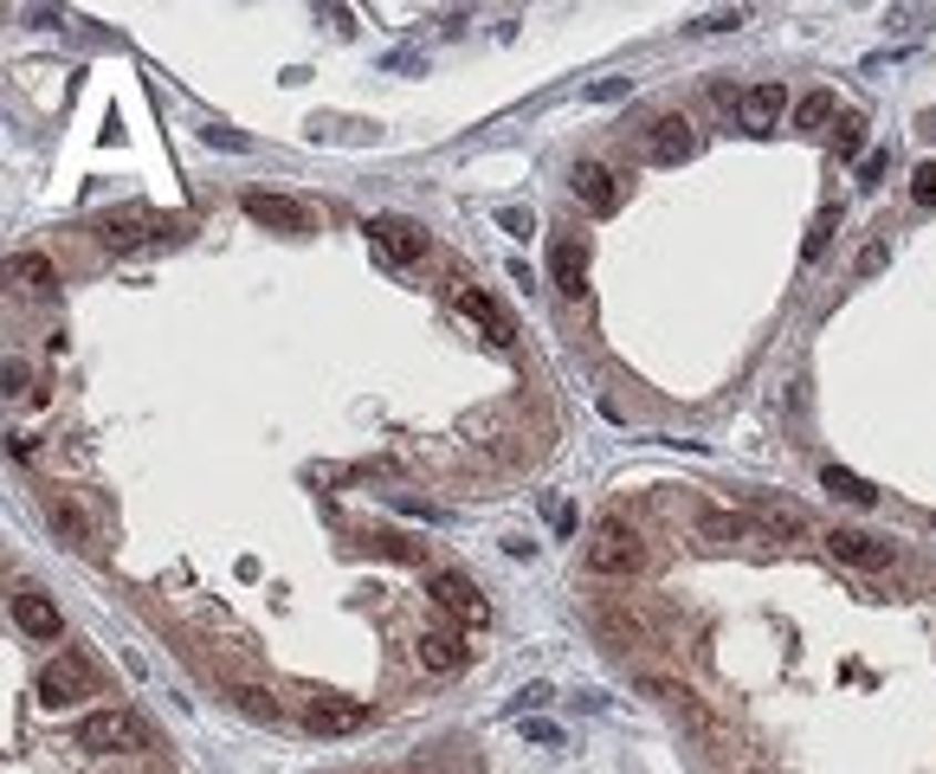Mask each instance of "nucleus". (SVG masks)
I'll return each mask as SVG.
<instances>
[{
	"label": "nucleus",
	"instance_id": "obj_30",
	"mask_svg": "<svg viewBox=\"0 0 936 774\" xmlns=\"http://www.w3.org/2000/svg\"><path fill=\"white\" fill-rule=\"evenodd\" d=\"M497 220L511 226V233H524V239H529V233H536V220H529V214H517V207H504V214H497Z\"/></svg>",
	"mask_w": 936,
	"mask_h": 774
},
{
	"label": "nucleus",
	"instance_id": "obj_15",
	"mask_svg": "<svg viewBox=\"0 0 936 774\" xmlns=\"http://www.w3.org/2000/svg\"><path fill=\"white\" fill-rule=\"evenodd\" d=\"M413 652H420V664H426V671H459V664H465V639H459L452 627H426Z\"/></svg>",
	"mask_w": 936,
	"mask_h": 774
},
{
	"label": "nucleus",
	"instance_id": "obj_26",
	"mask_svg": "<svg viewBox=\"0 0 936 774\" xmlns=\"http://www.w3.org/2000/svg\"><path fill=\"white\" fill-rule=\"evenodd\" d=\"M704 536H711V543H737V536H743V523H737L730 510H704Z\"/></svg>",
	"mask_w": 936,
	"mask_h": 774
},
{
	"label": "nucleus",
	"instance_id": "obj_3",
	"mask_svg": "<svg viewBox=\"0 0 936 774\" xmlns=\"http://www.w3.org/2000/svg\"><path fill=\"white\" fill-rule=\"evenodd\" d=\"M374 710L369 703H349V698H317L304 710V730L310 736H356V730H369Z\"/></svg>",
	"mask_w": 936,
	"mask_h": 774
},
{
	"label": "nucleus",
	"instance_id": "obj_31",
	"mask_svg": "<svg viewBox=\"0 0 936 774\" xmlns=\"http://www.w3.org/2000/svg\"><path fill=\"white\" fill-rule=\"evenodd\" d=\"M930 130H936V116H930Z\"/></svg>",
	"mask_w": 936,
	"mask_h": 774
},
{
	"label": "nucleus",
	"instance_id": "obj_13",
	"mask_svg": "<svg viewBox=\"0 0 936 774\" xmlns=\"http://www.w3.org/2000/svg\"><path fill=\"white\" fill-rule=\"evenodd\" d=\"M737 111H743V130H755V136H762V130H775V116L788 111V84H749Z\"/></svg>",
	"mask_w": 936,
	"mask_h": 774
},
{
	"label": "nucleus",
	"instance_id": "obj_2",
	"mask_svg": "<svg viewBox=\"0 0 936 774\" xmlns=\"http://www.w3.org/2000/svg\"><path fill=\"white\" fill-rule=\"evenodd\" d=\"M639 561H646V549H639V536L614 516V523H600V536L588 543V568L595 575H634Z\"/></svg>",
	"mask_w": 936,
	"mask_h": 774
},
{
	"label": "nucleus",
	"instance_id": "obj_5",
	"mask_svg": "<svg viewBox=\"0 0 936 774\" xmlns=\"http://www.w3.org/2000/svg\"><path fill=\"white\" fill-rule=\"evenodd\" d=\"M84 691H91V664L78 659V652H65V659H52L39 671V698L45 703H78Z\"/></svg>",
	"mask_w": 936,
	"mask_h": 774
},
{
	"label": "nucleus",
	"instance_id": "obj_24",
	"mask_svg": "<svg viewBox=\"0 0 936 774\" xmlns=\"http://www.w3.org/2000/svg\"><path fill=\"white\" fill-rule=\"evenodd\" d=\"M52 523H59V529H65L72 543H91V523H84V510H78V504H65V497L52 504Z\"/></svg>",
	"mask_w": 936,
	"mask_h": 774
},
{
	"label": "nucleus",
	"instance_id": "obj_18",
	"mask_svg": "<svg viewBox=\"0 0 936 774\" xmlns=\"http://www.w3.org/2000/svg\"><path fill=\"white\" fill-rule=\"evenodd\" d=\"M162 226L150 220V214H123V220L104 226V246H143V239H155Z\"/></svg>",
	"mask_w": 936,
	"mask_h": 774
},
{
	"label": "nucleus",
	"instance_id": "obj_22",
	"mask_svg": "<svg viewBox=\"0 0 936 774\" xmlns=\"http://www.w3.org/2000/svg\"><path fill=\"white\" fill-rule=\"evenodd\" d=\"M833 226H840V207H821V214H814V226H808V239H801V258H821L826 239H833Z\"/></svg>",
	"mask_w": 936,
	"mask_h": 774
},
{
	"label": "nucleus",
	"instance_id": "obj_14",
	"mask_svg": "<svg viewBox=\"0 0 936 774\" xmlns=\"http://www.w3.org/2000/svg\"><path fill=\"white\" fill-rule=\"evenodd\" d=\"M691 148H698V136H691V123H685V116H659V123H652V136H646V155H652V162H685Z\"/></svg>",
	"mask_w": 936,
	"mask_h": 774
},
{
	"label": "nucleus",
	"instance_id": "obj_23",
	"mask_svg": "<svg viewBox=\"0 0 936 774\" xmlns=\"http://www.w3.org/2000/svg\"><path fill=\"white\" fill-rule=\"evenodd\" d=\"M755 516H762L769 529H782V536L801 529V510H794V504H775V497H755Z\"/></svg>",
	"mask_w": 936,
	"mask_h": 774
},
{
	"label": "nucleus",
	"instance_id": "obj_12",
	"mask_svg": "<svg viewBox=\"0 0 936 774\" xmlns=\"http://www.w3.org/2000/svg\"><path fill=\"white\" fill-rule=\"evenodd\" d=\"M13 627L27 632V639H59L65 620H59V607L45 594H13Z\"/></svg>",
	"mask_w": 936,
	"mask_h": 774
},
{
	"label": "nucleus",
	"instance_id": "obj_4",
	"mask_svg": "<svg viewBox=\"0 0 936 774\" xmlns=\"http://www.w3.org/2000/svg\"><path fill=\"white\" fill-rule=\"evenodd\" d=\"M369 239L388 265H420L426 258V233L413 220H369Z\"/></svg>",
	"mask_w": 936,
	"mask_h": 774
},
{
	"label": "nucleus",
	"instance_id": "obj_1",
	"mask_svg": "<svg viewBox=\"0 0 936 774\" xmlns=\"http://www.w3.org/2000/svg\"><path fill=\"white\" fill-rule=\"evenodd\" d=\"M426 594H433V607L446 613V620H459V627H485L491 620V607H485V594L472 588L459 568H440L433 581H426Z\"/></svg>",
	"mask_w": 936,
	"mask_h": 774
},
{
	"label": "nucleus",
	"instance_id": "obj_6",
	"mask_svg": "<svg viewBox=\"0 0 936 774\" xmlns=\"http://www.w3.org/2000/svg\"><path fill=\"white\" fill-rule=\"evenodd\" d=\"M459 310H465V317H472V323H479V330L497 342V349H511V342H517V323H511V310H504L497 297H485V291H459Z\"/></svg>",
	"mask_w": 936,
	"mask_h": 774
},
{
	"label": "nucleus",
	"instance_id": "obj_16",
	"mask_svg": "<svg viewBox=\"0 0 936 774\" xmlns=\"http://www.w3.org/2000/svg\"><path fill=\"white\" fill-rule=\"evenodd\" d=\"M833 116H840V97H833V91H808V97L794 104V130L821 136V130H833Z\"/></svg>",
	"mask_w": 936,
	"mask_h": 774
},
{
	"label": "nucleus",
	"instance_id": "obj_8",
	"mask_svg": "<svg viewBox=\"0 0 936 774\" xmlns=\"http://www.w3.org/2000/svg\"><path fill=\"white\" fill-rule=\"evenodd\" d=\"M549 285H556L568 303L582 297V285H588V252H582V239H556V246H549Z\"/></svg>",
	"mask_w": 936,
	"mask_h": 774
},
{
	"label": "nucleus",
	"instance_id": "obj_21",
	"mask_svg": "<svg viewBox=\"0 0 936 774\" xmlns=\"http://www.w3.org/2000/svg\"><path fill=\"white\" fill-rule=\"evenodd\" d=\"M600 632H607L614 646H639V639H646V620H639V613H600Z\"/></svg>",
	"mask_w": 936,
	"mask_h": 774
},
{
	"label": "nucleus",
	"instance_id": "obj_29",
	"mask_svg": "<svg viewBox=\"0 0 936 774\" xmlns=\"http://www.w3.org/2000/svg\"><path fill=\"white\" fill-rule=\"evenodd\" d=\"M885 162H892V155H885V148H872V155L860 162V187H872V182H878V175H885Z\"/></svg>",
	"mask_w": 936,
	"mask_h": 774
},
{
	"label": "nucleus",
	"instance_id": "obj_9",
	"mask_svg": "<svg viewBox=\"0 0 936 774\" xmlns=\"http://www.w3.org/2000/svg\"><path fill=\"white\" fill-rule=\"evenodd\" d=\"M826 549L840 555V561H853V568H865V575H872V568H892V549H885L878 536H865V529H833Z\"/></svg>",
	"mask_w": 936,
	"mask_h": 774
},
{
	"label": "nucleus",
	"instance_id": "obj_27",
	"mask_svg": "<svg viewBox=\"0 0 936 774\" xmlns=\"http://www.w3.org/2000/svg\"><path fill=\"white\" fill-rule=\"evenodd\" d=\"M730 27H743V7H723V13H704V20H691V33H730Z\"/></svg>",
	"mask_w": 936,
	"mask_h": 774
},
{
	"label": "nucleus",
	"instance_id": "obj_20",
	"mask_svg": "<svg viewBox=\"0 0 936 774\" xmlns=\"http://www.w3.org/2000/svg\"><path fill=\"white\" fill-rule=\"evenodd\" d=\"M13 278H27V291H52V285H59V271H52V265H45V258L39 252H27V258H13Z\"/></svg>",
	"mask_w": 936,
	"mask_h": 774
},
{
	"label": "nucleus",
	"instance_id": "obj_10",
	"mask_svg": "<svg viewBox=\"0 0 936 774\" xmlns=\"http://www.w3.org/2000/svg\"><path fill=\"white\" fill-rule=\"evenodd\" d=\"M123 742H136V723L130 716H116V710H97V716H84L78 723V749H97V755H111Z\"/></svg>",
	"mask_w": 936,
	"mask_h": 774
},
{
	"label": "nucleus",
	"instance_id": "obj_25",
	"mask_svg": "<svg viewBox=\"0 0 936 774\" xmlns=\"http://www.w3.org/2000/svg\"><path fill=\"white\" fill-rule=\"evenodd\" d=\"M885 265H892V246H885V239H872V246H865V252L853 258V278H878Z\"/></svg>",
	"mask_w": 936,
	"mask_h": 774
},
{
	"label": "nucleus",
	"instance_id": "obj_28",
	"mask_svg": "<svg viewBox=\"0 0 936 774\" xmlns=\"http://www.w3.org/2000/svg\"><path fill=\"white\" fill-rule=\"evenodd\" d=\"M911 200H917V207H936V162H924V168L911 175Z\"/></svg>",
	"mask_w": 936,
	"mask_h": 774
},
{
	"label": "nucleus",
	"instance_id": "obj_7",
	"mask_svg": "<svg viewBox=\"0 0 936 774\" xmlns=\"http://www.w3.org/2000/svg\"><path fill=\"white\" fill-rule=\"evenodd\" d=\"M568 187H575V200H582L588 214H614V207H620V182H614V168H600V162H582Z\"/></svg>",
	"mask_w": 936,
	"mask_h": 774
},
{
	"label": "nucleus",
	"instance_id": "obj_19",
	"mask_svg": "<svg viewBox=\"0 0 936 774\" xmlns=\"http://www.w3.org/2000/svg\"><path fill=\"white\" fill-rule=\"evenodd\" d=\"M233 703H239L253 723H278V698H271V691H259V684H233Z\"/></svg>",
	"mask_w": 936,
	"mask_h": 774
},
{
	"label": "nucleus",
	"instance_id": "obj_11",
	"mask_svg": "<svg viewBox=\"0 0 936 774\" xmlns=\"http://www.w3.org/2000/svg\"><path fill=\"white\" fill-rule=\"evenodd\" d=\"M246 214L259 226H285V233H310V207L285 200V194H246Z\"/></svg>",
	"mask_w": 936,
	"mask_h": 774
},
{
	"label": "nucleus",
	"instance_id": "obj_17",
	"mask_svg": "<svg viewBox=\"0 0 936 774\" xmlns=\"http://www.w3.org/2000/svg\"><path fill=\"white\" fill-rule=\"evenodd\" d=\"M826 491H833V497H840V504H860V510H872V504H878V491H872V484L860 478V472H840V465H826Z\"/></svg>",
	"mask_w": 936,
	"mask_h": 774
}]
</instances>
